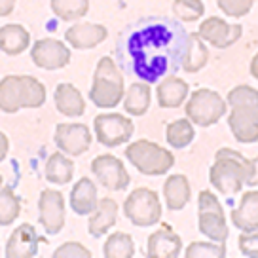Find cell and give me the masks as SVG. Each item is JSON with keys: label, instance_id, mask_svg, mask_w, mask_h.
I'll return each instance as SVG.
<instances>
[{"label": "cell", "instance_id": "obj_1", "mask_svg": "<svg viewBox=\"0 0 258 258\" xmlns=\"http://www.w3.org/2000/svg\"><path fill=\"white\" fill-rule=\"evenodd\" d=\"M188 34L180 21L143 17L120 32L116 42L118 64L146 84L160 82L182 69Z\"/></svg>", "mask_w": 258, "mask_h": 258}, {"label": "cell", "instance_id": "obj_2", "mask_svg": "<svg viewBox=\"0 0 258 258\" xmlns=\"http://www.w3.org/2000/svg\"><path fill=\"white\" fill-rule=\"evenodd\" d=\"M209 180L224 196H235L243 186H252L258 180V158L249 160L234 148H220L209 169Z\"/></svg>", "mask_w": 258, "mask_h": 258}, {"label": "cell", "instance_id": "obj_3", "mask_svg": "<svg viewBox=\"0 0 258 258\" xmlns=\"http://www.w3.org/2000/svg\"><path fill=\"white\" fill-rule=\"evenodd\" d=\"M123 97H125V86L120 64L112 57H101L89 88L91 103L97 108H114L123 101Z\"/></svg>", "mask_w": 258, "mask_h": 258}, {"label": "cell", "instance_id": "obj_4", "mask_svg": "<svg viewBox=\"0 0 258 258\" xmlns=\"http://www.w3.org/2000/svg\"><path fill=\"white\" fill-rule=\"evenodd\" d=\"M127 161L146 177H161L175 165V156L163 146L150 143L146 139H139L125 148Z\"/></svg>", "mask_w": 258, "mask_h": 258}, {"label": "cell", "instance_id": "obj_5", "mask_svg": "<svg viewBox=\"0 0 258 258\" xmlns=\"http://www.w3.org/2000/svg\"><path fill=\"white\" fill-rule=\"evenodd\" d=\"M228 112V103L220 93L209 88L196 89L192 95L186 99V118L194 125L209 127L220 121Z\"/></svg>", "mask_w": 258, "mask_h": 258}, {"label": "cell", "instance_id": "obj_6", "mask_svg": "<svg viewBox=\"0 0 258 258\" xmlns=\"http://www.w3.org/2000/svg\"><path fill=\"white\" fill-rule=\"evenodd\" d=\"M123 215L133 226L150 228L161 220L160 196L150 188H137L123 202Z\"/></svg>", "mask_w": 258, "mask_h": 258}, {"label": "cell", "instance_id": "obj_7", "mask_svg": "<svg viewBox=\"0 0 258 258\" xmlns=\"http://www.w3.org/2000/svg\"><path fill=\"white\" fill-rule=\"evenodd\" d=\"M93 131L99 145L106 148H116L120 145H127L131 141L135 133V123L120 112L99 114L93 120Z\"/></svg>", "mask_w": 258, "mask_h": 258}, {"label": "cell", "instance_id": "obj_8", "mask_svg": "<svg viewBox=\"0 0 258 258\" xmlns=\"http://www.w3.org/2000/svg\"><path fill=\"white\" fill-rule=\"evenodd\" d=\"M91 173L106 190H112V192L127 190L129 173L121 160H118L112 154L97 156L95 160L91 161Z\"/></svg>", "mask_w": 258, "mask_h": 258}, {"label": "cell", "instance_id": "obj_9", "mask_svg": "<svg viewBox=\"0 0 258 258\" xmlns=\"http://www.w3.org/2000/svg\"><path fill=\"white\" fill-rule=\"evenodd\" d=\"M198 34L203 38L205 44H209L217 49H226L234 46L241 38L243 27L239 23H228L222 17H207L203 23H200Z\"/></svg>", "mask_w": 258, "mask_h": 258}, {"label": "cell", "instance_id": "obj_10", "mask_svg": "<svg viewBox=\"0 0 258 258\" xmlns=\"http://www.w3.org/2000/svg\"><path fill=\"white\" fill-rule=\"evenodd\" d=\"M31 59L38 69L57 71L71 63V49L57 38H40L32 44Z\"/></svg>", "mask_w": 258, "mask_h": 258}, {"label": "cell", "instance_id": "obj_11", "mask_svg": "<svg viewBox=\"0 0 258 258\" xmlns=\"http://www.w3.org/2000/svg\"><path fill=\"white\" fill-rule=\"evenodd\" d=\"M38 222L48 235H55L64 226V198L57 190H42L38 198Z\"/></svg>", "mask_w": 258, "mask_h": 258}, {"label": "cell", "instance_id": "obj_12", "mask_svg": "<svg viewBox=\"0 0 258 258\" xmlns=\"http://www.w3.org/2000/svg\"><path fill=\"white\" fill-rule=\"evenodd\" d=\"M53 143L67 156H82L91 146V131L84 123H59Z\"/></svg>", "mask_w": 258, "mask_h": 258}, {"label": "cell", "instance_id": "obj_13", "mask_svg": "<svg viewBox=\"0 0 258 258\" xmlns=\"http://www.w3.org/2000/svg\"><path fill=\"white\" fill-rule=\"evenodd\" d=\"M228 127L237 143H258V108L254 106H232L228 114Z\"/></svg>", "mask_w": 258, "mask_h": 258}, {"label": "cell", "instance_id": "obj_14", "mask_svg": "<svg viewBox=\"0 0 258 258\" xmlns=\"http://www.w3.org/2000/svg\"><path fill=\"white\" fill-rule=\"evenodd\" d=\"M40 241H46V239L38 235L34 226L25 222L10 234L4 254L8 258H34L38 254Z\"/></svg>", "mask_w": 258, "mask_h": 258}, {"label": "cell", "instance_id": "obj_15", "mask_svg": "<svg viewBox=\"0 0 258 258\" xmlns=\"http://www.w3.org/2000/svg\"><path fill=\"white\" fill-rule=\"evenodd\" d=\"M108 36L105 25L101 23H76L64 31V42L74 49H91L103 44Z\"/></svg>", "mask_w": 258, "mask_h": 258}, {"label": "cell", "instance_id": "obj_16", "mask_svg": "<svg viewBox=\"0 0 258 258\" xmlns=\"http://www.w3.org/2000/svg\"><path fill=\"white\" fill-rule=\"evenodd\" d=\"M146 254L150 258H177L182 254V239L171 228H160L148 235Z\"/></svg>", "mask_w": 258, "mask_h": 258}, {"label": "cell", "instance_id": "obj_17", "mask_svg": "<svg viewBox=\"0 0 258 258\" xmlns=\"http://www.w3.org/2000/svg\"><path fill=\"white\" fill-rule=\"evenodd\" d=\"M69 205L78 217H89L99 205V196H97L95 182L88 177H82L71 190L69 196Z\"/></svg>", "mask_w": 258, "mask_h": 258}, {"label": "cell", "instance_id": "obj_18", "mask_svg": "<svg viewBox=\"0 0 258 258\" xmlns=\"http://www.w3.org/2000/svg\"><path fill=\"white\" fill-rule=\"evenodd\" d=\"M190 95V88L182 78L175 74L161 78L156 88V99L161 108H178Z\"/></svg>", "mask_w": 258, "mask_h": 258}, {"label": "cell", "instance_id": "obj_19", "mask_svg": "<svg viewBox=\"0 0 258 258\" xmlns=\"http://www.w3.org/2000/svg\"><path fill=\"white\" fill-rule=\"evenodd\" d=\"M232 222L239 232L258 230V190L243 194L237 207L232 211Z\"/></svg>", "mask_w": 258, "mask_h": 258}, {"label": "cell", "instance_id": "obj_20", "mask_svg": "<svg viewBox=\"0 0 258 258\" xmlns=\"http://www.w3.org/2000/svg\"><path fill=\"white\" fill-rule=\"evenodd\" d=\"M190 198H192L190 180L182 173L169 175L163 182V200L169 211H182L188 205Z\"/></svg>", "mask_w": 258, "mask_h": 258}, {"label": "cell", "instance_id": "obj_21", "mask_svg": "<svg viewBox=\"0 0 258 258\" xmlns=\"http://www.w3.org/2000/svg\"><path fill=\"white\" fill-rule=\"evenodd\" d=\"M116 218H118V203L112 198H103L99 200L97 209L89 215L88 232L93 237H103L116 224Z\"/></svg>", "mask_w": 258, "mask_h": 258}, {"label": "cell", "instance_id": "obj_22", "mask_svg": "<svg viewBox=\"0 0 258 258\" xmlns=\"http://www.w3.org/2000/svg\"><path fill=\"white\" fill-rule=\"evenodd\" d=\"M53 103L57 110L69 118H78L86 112V101L82 97L80 89H76L73 84H67V82L59 84L55 88Z\"/></svg>", "mask_w": 258, "mask_h": 258}, {"label": "cell", "instance_id": "obj_23", "mask_svg": "<svg viewBox=\"0 0 258 258\" xmlns=\"http://www.w3.org/2000/svg\"><path fill=\"white\" fill-rule=\"evenodd\" d=\"M198 228L200 234L217 243H226L230 237L224 209L220 211H198Z\"/></svg>", "mask_w": 258, "mask_h": 258}, {"label": "cell", "instance_id": "obj_24", "mask_svg": "<svg viewBox=\"0 0 258 258\" xmlns=\"http://www.w3.org/2000/svg\"><path fill=\"white\" fill-rule=\"evenodd\" d=\"M23 106V76H4L0 80V110L4 114H16Z\"/></svg>", "mask_w": 258, "mask_h": 258}, {"label": "cell", "instance_id": "obj_25", "mask_svg": "<svg viewBox=\"0 0 258 258\" xmlns=\"http://www.w3.org/2000/svg\"><path fill=\"white\" fill-rule=\"evenodd\" d=\"M31 46V34L19 23L0 27V51L6 55H21Z\"/></svg>", "mask_w": 258, "mask_h": 258}, {"label": "cell", "instance_id": "obj_26", "mask_svg": "<svg viewBox=\"0 0 258 258\" xmlns=\"http://www.w3.org/2000/svg\"><path fill=\"white\" fill-rule=\"evenodd\" d=\"M209 61V49L207 44L198 32H190L188 34V46H186V53L182 59V71L184 73H200L203 67Z\"/></svg>", "mask_w": 258, "mask_h": 258}, {"label": "cell", "instance_id": "obj_27", "mask_svg": "<svg viewBox=\"0 0 258 258\" xmlns=\"http://www.w3.org/2000/svg\"><path fill=\"white\" fill-rule=\"evenodd\" d=\"M44 175L51 184H69L74 177V161L69 160V156L59 150V152L51 154L49 160L46 161Z\"/></svg>", "mask_w": 258, "mask_h": 258}, {"label": "cell", "instance_id": "obj_28", "mask_svg": "<svg viewBox=\"0 0 258 258\" xmlns=\"http://www.w3.org/2000/svg\"><path fill=\"white\" fill-rule=\"evenodd\" d=\"M152 91L146 82H135L131 84L123 97V108L131 116H145L148 106H150Z\"/></svg>", "mask_w": 258, "mask_h": 258}, {"label": "cell", "instance_id": "obj_29", "mask_svg": "<svg viewBox=\"0 0 258 258\" xmlns=\"http://www.w3.org/2000/svg\"><path fill=\"white\" fill-rule=\"evenodd\" d=\"M194 137H196V129H194V123L188 118H178L165 127V141L175 150L188 148L192 145Z\"/></svg>", "mask_w": 258, "mask_h": 258}, {"label": "cell", "instance_id": "obj_30", "mask_svg": "<svg viewBox=\"0 0 258 258\" xmlns=\"http://www.w3.org/2000/svg\"><path fill=\"white\" fill-rule=\"evenodd\" d=\"M103 254L106 258H131L135 256V241L133 237L125 232H116V234L106 237L103 245Z\"/></svg>", "mask_w": 258, "mask_h": 258}, {"label": "cell", "instance_id": "obj_31", "mask_svg": "<svg viewBox=\"0 0 258 258\" xmlns=\"http://www.w3.org/2000/svg\"><path fill=\"white\" fill-rule=\"evenodd\" d=\"M51 12L61 21H76L89 12V0H51Z\"/></svg>", "mask_w": 258, "mask_h": 258}, {"label": "cell", "instance_id": "obj_32", "mask_svg": "<svg viewBox=\"0 0 258 258\" xmlns=\"http://www.w3.org/2000/svg\"><path fill=\"white\" fill-rule=\"evenodd\" d=\"M21 213V200L12 188H0V226L14 224Z\"/></svg>", "mask_w": 258, "mask_h": 258}, {"label": "cell", "instance_id": "obj_33", "mask_svg": "<svg viewBox=\"0 0 258 258\" xmlns=\"http://www.w3.org/2000/svg\"><path fill=\"white\" fill-rule=\"evenodd\" d=\"M44 103H46V86L34 76L23 74V106L40 108Z\"/></svg>", "mask_w": 258, "mask_h": 258}, {"label": "cell", "instance_id": "obj_34", "mask_svg": "<svg viewBox=\"0 0 258 258\" xmlns=\"http://www.w3.org/2000/svg\"><path fill=\"white\" fill-rule=\"evenodd\" d=\"M173 14L180 23H192L203 17L205 4L202 0H173Z\"/></svg>", "mask_w": 258, "mask_h": 258}, {"label": "cell", "instance_id": "obj_35", "mask_svg": "<svg viewBox=\"0 0 258 258\" xmlns=\"http://www.w3.org/2000/svg\"><path fill=\"white\" fill-rule=\"evenodd\" d=\"M186 258H224L226 243L217 241H194L184 250Z\"/></svg>", "mask_w": 258, "mask_h": 258}, {"label": "cell", "instance_id": "obj_36", "mask_svg": "<svg viewBox=\"0 0 258 258\" xmlns=\"http://www.w3.org/2000/svg\"><path fill=\"white\" fill-rule=\"evenodd\" d=\"M226 103L232 106H254L258 108V89L252 86H235L234 89H230V93L226 97Z\"/></svg>", "mask_w": 258, "mask_h": 258}, {"label": "cell", "instance_id": "obj_37", "mask_svg": "<svg viewBox=\"0 0 258 258\" xmlns=\"http://www.w3.org/2000/svg\"><path fill=\"white\" fill-rule=\"evenodd\" d=\"M256 0H217L218 8L228 17H243L247 16Z\"/></svg>", "mask_w": 258, "mask_h": 258}, {"label": "cell", "instance_id": "obj_38", "mask_svg": "<svg viewBox=\"0 0 258 258\" xmlns=\"http://www.w3.org/2000/svg\"><path fill=\"white\" fill-rule=\"evenodd\" d=\"M53 256L55 258H91V250H88L82 243L76 241H67L63 245H59L53 250Z\"/></svg>", "mask_w": 258, "mask_h": 258}, {"label": "cell", "instance_id": "obj_39", "mask_svg": "<svg viewBox=\"0 0 258 258\" xmlns=\"http://www.w3.org/2000/svg\"><path fill=\"white\" fill-rule=\"evenodd\" d=\"M237 247L241 256L247 258H258V230L254 232H241L237 239Z\"/></svg>", "mask_w": 258, "mask_h": 258}, {"label": "cell", "instance_id": "obj_40", "mask_svg": "<svg viewBox=\"0 0 258 258\" xmlns=\"http://www.w3.org/2000/svg\"><path fill=\"white\" fill-rule=\"evenodd\" d=\"M16 2L17 0H0V17L10 16L16 8Z\"/></svg>", "mask_w": 258, "mask_h": 258}, {"label": "cell", "instance_id": "obj_41", "mask_svg": "<svg viewBox=\"0 0 258 258\" xmlns=\"http://www.w3.org/2000/svg\"><path fill=\"white\" fill-rule=\"evenodd\" d=\"M8 150H10V141H8V137H6V135L0 131V161L6 160Z\"/></svg>", "mask_w": 258, "mask_h": 258}, {"label": "cell", "instance_id": "obj_42", "mask_svg": "<svg viewBox=\"0 0 258 258\" xmlns=\"http://www.w3.org/2000/svg\"><path fill=\"white\" fill-rule=\"evenodd\" d=\"M250 76L258 80V53L252 59H250Z\"/></svg>", "mask_w": 258, "mask_h": 258}, {"label": "cell", "instance_id": "obj_43", "mask_svg": "<svg viewBox=\"0 0 258 258\" xmlns=\"http://www.w3.org/2000/svg\"><path fill=\"white\" fill-rule=\"evenodd\" d=\"M2 182H4V180H2V177H0V188H2Z\"/></svg>", "mask_w": 258, "mask_h": 258}]
</instances>
